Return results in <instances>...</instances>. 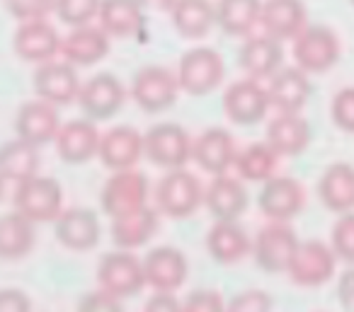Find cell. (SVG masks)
Here are the masks:
<instances>
[{
  "label": "cell",
  "mask_w": 354,
  "mask_h": 312,
  "mask_svg": "<svg viewBox=\"0 0 354 312\" xmlns=\"http://www.w3.org/2000/svg\"><path fill=\"white\" fill-rule=\"evenodd\" d=\"M204 204V186L185 167L167 170L156 186V208L167 218H189Z\"/></svg>",
  "instance_id": "obj_1"
},
{
  "label": "cell",
  "mask_w": 354,
  "mask_h": 312,
  "mask_svg": "<svg viewBox=\"0 0 354 312\" xmlns=\"http://www.w3.org/2000/svg\"><path fill=\"white\" fill-rule=\"evenodd\" d=\"M223 75H226V64L212 46H192L189 51H185L177 66L180 88L192 97L214 92L223 83Z\"/></svg>",
  "instance_id": "obj_2"
},
{
  "label": "cell",
  "mask_w": 354,
  "mask_h": 312,
  "mask_svg": "<svg viewBox=\"0 0 354 312\" xmlns=\"http://www.w3.org/2000/svg\"><path fill=\"white\" fill-rule=\"evenodd\" d=\"M12 204L17 213L30 218L32 223H54L64 211V191L56 179L35 175L15 186Z\"/></svg>",
  "instance_id": "obj_3"
},
{
  "label": "cell",
  "mask_w": 354,
  "mask_h": 312,
  "mask_svg": "<svg viewBox=\"0 0 354 312\" xmlns=\"http://www.w3.org/2000/svg\"><path fill=\"white\" fill-rule=\"evenodd\" d=\"M291 41L296 66L306 73H325L337 64L342 54L339 37L325 25H306Z\"/></svg>",
  "instance_id": "obj_4"
},
{
  "label": "cell",
  "mask_w": 354,
  "mask_h": 312,
  "mask_svg": "<svg viewBox=\"0 0 354 312\" xmlns=\"http://www.w3.org/2000/svg\"><path fill=\"white\" fill-rule=\"evenodd\" d=\"M194 141L180 124H156L143 136V155L162 170H177L192 160Z\"/></svg>",
  "instance_id": "obj_5"
},
{
  "label": "cell",
  "mask_w": 354,
  "mask_h": 312,
  "mask_svg": "<svg viewBox=\"0 0 354 312\" xmlns=\"http://www.w3.org/2000/svg\"><path fill=\"white\" fill-rule=\"evenodd\" d=\"M180 80L165 66H143L131 80V97L138 109L148 114L167 112L177 102L180 95Z\"/></svg>",
  "instance_id": "obj_6"
},
{
  "label": "cell",
  "mask_w": 354,
  "mask_h": 312,
  "mask_svg": "<svg viewBox=\"0 0 354 312\" xmlns=\"http://www.w3.org/2000/svg\"><path fill=\"white\" fill-rule=\"evenodd\" d=\"M97 286L117 298H133L146 286L143 259H138L131 249H114L104 254L97 266Z\"/></svg>",
  "instance_id": "obj_7"
},
{
  "label": "cell",
  "mask_w": 354,
  "mask_h": 312,
  "mask_svg": "<svg viewBox=\"0 0 354 312\" xmlns=\"http://www.w3.org/2000/svg\"><path fill=\"white\" fill-rule=\"evenodd\" d=\"M296 247H299V237L291 230V225L281 220H270L252 242V257L262 271L279 273L289 269Z\"/></svg>",
  "instance_id": "obj_8"
},
{
  "label": "cell",
  "mask_w": 354,
  "mask_h": 312,
  "mask_svg": "<svg viewBox=\"0 0 354 312\" xmlns=\"http://www.w3.org/2000/svg\"><path fill=\"white\" fill-rule=\"evenodd\" d=\"M148 194H151L148 177L131 167V170L112 172V177L102 186L100 204H102L104 213L109 218H114V215H122L129 213V211L141 208V206H148Z\"/></svg>",
  "instance_id": "obj_9"
},
{
  "label": "cell",
  "mask_w": 354,
  "mask_h": 312,
  "mask_svg": "<svg viewBox=\"0 0 354 312\" xmlns=\"http://www.w3.org/2000/svg\"><path fill=\"white\" fill-rule=\"evenodd\" d=\"M32 88H35L39 99L54 104V107H66V104H73L78 99L83 83H80L78 70H75L73 64L51 59L46 64L37 66Z\"/></svg>",
  "instance_id": "obj_10"
},
{
  "label": "cell",
  "mask_w": 354,
  "mask_h": 312,
  "mask_svg": "<svg viewBox=\"0 0 354 312\" xmlns=\"http://www.w3.org/2000/svg\"><path fill=\"white\" fill-rule=\"evenodd\" d=\"M270 107V92L255 78L236 80L223 92V112L238 126H255V124H260L267 117V109Z\"/></svg>",
  "instance_id": "obj_11"
},
{
  "label": "cell",
  "mask_w": 354,
  "mask_h": 312,
  "mask_svg": "<svg viewBox=\"0 0 354 312\" xmlns=\"http://www.w3.org/2000/svg\"><path fill=\"white\" fill-rule=\"evenodd\" d=\"M335 257H337L335 249L318 242V240L299 242L286 273H289L296 286L318 288L335 276Z\"/></svg>",
  "instance_id": "obj_12"
},
{
  "label": "cell",
  "mask_w": 354,
  "mask_h": 312,
  "mask_svg": "<svg viewBox=\"0 0 354 312\" xmlns=\"http://www.w3.org/2000/svg\"><path fill=\"white\" fill-rule=\"evenodd\" d=\"M124 99H127V90H124L122 80L112 73L93 75L90 80H85L78 95L80 109L93 121L112 119L124 107Z\"/></svg>",
  "instance_id": "obj_13"
},
{
  "label": "cell",
  "mask_w": 354,
  "mask_h": 312,
  "mask_svg": "<svg viewBox=\"0 0 354 312\" xmlns=\"http://www.w3.org/2000/svg\"><path fill=\"white\" fill-rule=\"evenodd\" d=\"M64 37L56 32V27L46 20H27L17 27L12 37V49L27 64H46L61 54Z\"/></svg>",
  "instance_id": "obj_14"
},
{
  "label": "cell",
  "mask_w": 354,
  "mask_h": 312,
  "mask_svg": "<svg viewBox=\"0 0 354 312\" xmlns=\"http://www.w3.org/2000/svg\"><path fill=\"white\" fill-rule=\"evenodd\" d=\"M189 264L187 257L177 247H156L143 257V273H146V286L153 291L175 293L187 281Z\"/></svg>",
  "instance_id": "obj_15"
},
{
  "label": "cell",
  "mask_w": 354,
  "mask_h": 312,
  "mask_svg": "<svg viewBox=\"0 0 354 312\" xmlns=\"http://www.w3.org/2000/svg\"><path fill=\"white\" fill-rule=\"evenodd\" d=\"M238 148L236 138L231 136V131L221 126H214L202 131L194 138L192 146V160L202 167L209 175H226L233 165H236Z\"/></svg>",
  "instance_id": "obj_16"
},
{
  "label": "cell",
  "mask_w": 354,
  "mask_h": 312,
  "mask_svg": "<svg viewBox=\"0 0 354 312\" xmlns=\"http://www.w3.org/2000/svg\"><path fill=\"white\" fill-rule=\"evenodd\" d=\"M56 223V240L71 252H90L100 242V218L85 206L64 208Z\"/></svg>",
  "instance_id": "obj_17"
},
{
  "label": "cell",
  "mask_w": 354,
  "mask_h": 312,
  "mask_svg": "<svg viewBox=\"0 0 354 312\" xmlns=\"http://www.w3.org/2000/svg\"><path fill=\"white\" fill-rule=\"evenodd\" d=\"M306 191L294 177H270L260 191V211L270 220L289 223L304 211Z\"/></svg>",
  "instance_id": "obj_18"
},
{
  "label": "cell",
  "mask_w": 354,
  "mask_h": 312,
  "mask_svg": "<svg viewBox=\"0 0 354 312\" xmlns=\"http://www.w3.org/2000/svg\"><path fill=\"white\" fill-rule=\"evenodd\" d=\"M61 117L59 107L44 102V99H32L20 107L15 117V131L17 138L32 143V146H46V143L56 141L61 131Z\"/></svg>",
  "instance_id": "obj_19"
},
{
  "label": "cell",
  "mask_w": 354,
  "mask_h": 312,
  "mask_svg": "<svg viewBox=\"0 0 354 312\" xmlns=\"http://www.w3.org/2000/svg\"><path fill=\"white\" fill-rule=\"evenodd\" d=\"M281 61H284V46L267 32L252 37L248 35V39L243 41L241 51H238L241 68L248 73V78L255 80L272 78L281 68Z\"/></svg>",
  "instance_id": "obj_20"
},
{
  "label": "cell",
  "mask_w": 354,
  "mask_h": 312,
  "mask_svg": "<svg viewBox=\"0 0 354 312\" xmlns=\"http://www.w3.org/2000/svg\"><path fill=\"white\" fill-rule=\"evenodd\" d=\"M100 138L102 133L97 131L93 119H75V121L61 126L59 136H56V150H59L61 160L68 165H83V162L97 157Z\"/></svg>",
  "instance_id": "obj_21"
},
{
  "label": "cell",
  "mask_w": 354,
  "mask_h": 312,
  "mask_svg": "<svg viewBox=\"0 0 354 312\" xmlns=\"http://www.w3.org/2000/svg\"><path fill=\"white\" fill-rule=\"evenodd\" d=\"M97 157L112 172L131 170L143 157V136L133 126H114L100 138Z\"/></svg>",
  "instance_id": "obj_22"
},
{
  "label": "cell",
  "mask_w": 354,
  "mask_h": 312,
  "mask_svg": "<svg viewBox=\"0 0 354 312\" xmlns=\"http://www.w3.org/2000/svg\"><path fill=\"white\" fill-rule=\"evenodd\" d=\"M160 228V211L151 206H141L129 213L112 218V242L117 249H138L153 240V235Z\"/></svg>",
  "instance_id": "obj_23"
},
{
  "label": "cell",
  "mask_w": 354,
  "mask_h": 312,
  "mask_svg": "<svg viewBox=\"0 0 354 312\" xmlns=\"http://www.w3.org/2000/svg\"><path fill=\"white\" fill-rule=\"evenodd\" d=\"M109 39L112 37L102 27H95L93 22L90 25L71 27V32L61 41V54L75 68L78 66H93L100 64L109 54V44H112Z\"/></svg>",
  "instance_id": "obj_24"
},
{
  "label": "cell",
  "mask_w": 354,
  "mask_h": 312,
  "mask_svg": "<svg viewBox=\"0 0 354 312\" xmlns=\"http://www.w3.org/2000/svg\"><path fill=\"white\" fill-rule=\"evenodd\" d=\"M204 206L216 220H238L248 208V191L238 177L216 175L204 189Z\"/></svg>",
  "instance_id": "obj_25"
},
{
  "label": "cell",
  "mask_w": 354,
  "mask_h": 312,
  "mask_svg": "<svg viewBox=\"0 0 354 312\" xmlns=\"http://www.w3.org/2000/svg\"><path fill=\"white\" fill-rule=\"evenodd\" d=\"M260 25L262 32L279 41H286L294 39L308 25V15L301 0H262Z\"/></svg>",
  "instance_id": "obj_26"
},
{
  "label": "cell",
  "mask_w": 354,
  "mask_h": 312,
  "mask_svg": "<svg viewBox=\"0 0 354 312\" xmlns=\"http://www.w3.org/2000/svg\"><path fill=\"white\" fill-rule=\"evenodd\" d=\"M267 143L279 157H294L308 148L310 126L299 112H279L267 126Z\"/></svg>",
  "instance_id": "obj_27"
},
{
  "label": "cell",
  "mask_w": 354,
  "mask_h": 312,
  "mask_svg": "<svg viewBox=\"0 0 354 312\" xmlns=\"http://www.w3.org/2000/svg\"><path fill=\"white\" fill-rule=\"evenodd\" d=\"M270 104L277 112H301L310 97V80L308 73L294 68H279L270 78Z\"/></svg>",
  "instance_id": "obj_28"
},
{
  "label": "cell",
  "mask_w": 354,
  "mask_h": 312,
  "mask_svg": "<svg viewBox=\"0 0 354 312\" xmlns=\"http://www.w3.org/2000/svg\"><path fill=\"white\" fill-rule=\"evenodd\" d=\"M207 252L218 264H238L252 252V242L236 220H216L207 235Z\"/></svg>",
  "instance_id": "obj_29"
},
{
  "label": "cell",
  "mask_w": 354,
  "mask_h": 312,
  "mask_svg": "<svg viewBox=\"0 0 354 312\" xmlns=\"http://www.w3.org/2000/svg\"><path fill=\"white\" fill-rule=\"evenodd\" d=\"M170 15L175 32L185 39H204L216 25V6L212 0H175Z\"/></svg>",
  "instance_id": "obj_30"
},
{
  "label": "cell",
  "mask_w": 354,
  "mask_h": 312,
  "mask_svg": "<svg viewBox=\"0 0 354 312\" xmlns=\"http://www.w3.org/2000/svg\"><path fill=\"white\" fill-rule=\"evenodd\" d=\"M318 194L325 208L335 213L354 211V167L347 162L330 165L318 182Z\"/></svg>",
  "instance_id": "obj_31"
},
{
  "label": "cell",
  "mask_w": 354,
  "mask_h": 312,
  "mask_svg": "<svg viewBox=\"0 0 354 312\" xmlns=\"http://www.w3.org/2000/svg\"><path fill=\"white\" fill-rule=\"evenodd\" d=\"M100 27L114 39L136 37L143 27V3L141 0H102L100 6Z\"/></svg>",
  "instance_id": "obj_32"
},
{
  "label": "cell",
  "mask_w": 354,
  "mask_h": 312,
  "mask_svg": "<svg viewBox=\"0 0 354 312\" xmlns=\"http://www.w3.org/2000/svg\"><path fill=\"white\" fill-rule=\"evenodd\" d=\"M35 225L37 223H32L17 211L0 215V259H6V262L25 259L37 242Z\"/></svg>",
  "instance_id": "obj_33"
},
{
  "label": "cell",
  "mask_w": 354,
  "mask_h": 312,
  "mask_svg": "<svg viewBox=\"0 0 354 312\" xmlns=\"http://www.w3.org/2000/svg\"><path fill=\"white\" fill-rule=\"evenodd\" d=\"M39 146H32L22 138H15V141H8L6 146H0V175L6 177V182L20 184V182L39 175Z\"/></svg>",
  "instance_id": "obj_34"
},
{
  "label": "cell",
  "mask_w": 354,
  "mask_h": 312,
  "mask_svg": "<svg viewBox=\"0 0 354 312\" xmlns=\"http://www.w3.org/2000/svg\"><path fill=\"white\" fill-rule=\"evenodd\" d=\"M262 15V0H218L216 25L231 37H248Z\"/></svg>",
  "instance_id": "obj_35"
},
{
  "label": "cell",
  "mask_w": 354,
  "mask_h": 312,
  "mask_svg": "<svg viewBox=\"0 0 354 312\" xmlns=\"http://www.w3.org/2000/svg\"><path fill=\"white\" fill-rule=\"evenodd\" d=\"M277 162L279 155L270 143H250L243 150H238L236 157V170L241 175V179L245 182H267L270 177H274Z\"/></svg>",
  "instance_id": "obj_36"
},
{
  "label": "cell",
  "mask_w": 354,
  "mask_h": 312,
  "mask_svg": "<svg viewBox=\"0 0 354 312\" xmlns=\"http://www.w3.org/2000/svg\"><path fill=\"white\" fill-rule=\"evenodd\" d=\"M102 0H56V15L64 25L80 27L90 25L100 15Z\"/></svg>",
  "instance_id": "obj_37"
},
{
  "label": "cell",
  "mask_w": 354,
  "mask_h": 312,
  "mask_svg": "<svg viewBox=\"0 0 354 312\" xmlns=\"http://www.w3.org/2000/svg\"><path fill=\"white\" fill-rule=\"evenodd\" d=\"M333 249L339 259L354 264V213H342L333 228Z\"/></svg>",
  "instance_id": "obj_38"
},
{
  "label": "cell",
  "mask_w": 354,
  "mask_h": 312,
  "mask_svg": "<svg viewBox=\"0 0 354 312\" xmlns=\"http://www.w3.org/2000/svg\"><path fill=\"white\" fill-rule=\"evenodd\" d=\"M6 8L20 22L46 20L56 10V0H6Z\"/></svg>",
  "instance_id": "obj_39"
},
{
  "label": "cell",
  "mask_w": 354,
  "mask_h": 312,
  "mask_svg": "<svg viewBox=\"0 0 354 312\" xmlns=\"http://www.w3.org/2000/svg\"><path fill=\"white\" fill-rule=\"evenodd\" d=\"M226 312H272V295L260 288H248L226 302Z\"/></svg>",
  "instance_id": "obj_40"
},
{
  "label": "cell",
  "mask_w": 354,
  "mask_h": 312,
  "mask_svg": "<svg viewBox=\"0 0 354 312\" xmlns=\"http://www.w3.org/2000/svg\"><path fill=\"white\" fill-rule=\"evenodd\" d=\"M330 114H333L335 126L347 133H354V88H344L335 95Z\"/></svg>",
  "instance_id": "obj_41"
},
{
  "label": "cell",
  "mask_w": 354,
  "mask_h": 312,
  "mask_svg": "<svg viewBox=\"0 0 354 312\" xmlns=\"http://www.w3.org/2000/svg\"><path fill=\"white\" fill-rule=\"evenodd\" d=\"M183 312H226V302L221 293L212 288H199L183 300Z\"/></svg>",
  "instance_id": "obj_42"
},
{
  "label": "cell",
  "mask_w": 354,
  "mask_h": 312,
  "mask_svg": "<svg viewBox=\"0 0 354 312\" xmlns=\"http://www.w3.org/2000/svg\"><path fill=\"white\" fill-rule=\"evenodd\" d=\"M78 312H124L122 298L112 295V293L95 288V291L85 293L78 302Z\"/></svg>",
  "instance_id": "obj_43"
},
{
  "label": "cell",
  "mask_w": 354,
  "mask_h": 312,
  "mask_svg": "<svg viewBox=\"0 0 354 312\" xmlns=\"http://www.w3.org/2000/svg\"><path fill=\"white\" fill-rule=\"evenodd\" d=\"M0 312H32V300L20 288H0Z\"/></svg>",
  "instance_id": "obj_44"
},
{
  "label": "cell",
  "mask_w": 354,
  "mask_h": 312,
  "mask_svg": "<svg viewBox=\"0 0 354 312\" xmlns=\"http://www.w3.org/2000/svg\"><path fill=\"white\" fill-rule=\"evenodd\" d=\"M143 312H183V302L177 300L175 293L156 291L146 300V307H143Z\"/></svg>",
  "instance_id": "obj_45"
},
{
  "label": "cell",
  "mask_w": 354,
  "mask_h": 312,
  "mask_svg": "<svg viewBox=\"0 0 354 312\" xmlns=\"http://www.w3.org/2000/svg\"><path fill=\"white\" fill-rule=\"evenodd\" d=\"M337 295H339V300H342V305H347V307L354 302V269H347V271L339 276Z\"/></svg>",
  "instance_id": "obj_46"
},
{
  "label": "cell",
  "mask_w": 354,
  "mask_h": 312,
  "mask_svg": "<svg viewBox=\"0 0 354 312\" xmlns=\"http://www.w3.org/2000/svg\"><path fill=\"white\" fill-rule=\"evenodd\" d=\"M143 8H151V10H172L175 0H141Z\"/></svg>",
  "instance_id": "obj_47"
},
{
  "label": "cell",
  "mask_w": 354,
  "mask_h": 312,
  "mask_svg": "<svg viewBox=\"0 0 354 312\" xmlns=\"http://www.w3.org/2000/svg\"><path fill=\"white\" fill-rule=\"evenodd\" d=\"M3 189H6V177L0 175V196H3Z\"/></svg>",
  "instance_id": "obj_48"
},
{
  "label": "cell",
  "mask_w": 354,
  "mask_h": 312,
  "mask_svg": "<svg viewBox=\"0 0 354 312\" xmlns=\"http://www.w3.org/2000/svg\"><path fill=\"white\" fill-rule=\"evenodd\" d=\"M349 3H352V6H354V0H349Z\"/></svg>",
  "instance_id": "obj_49"
}]
</instances>
